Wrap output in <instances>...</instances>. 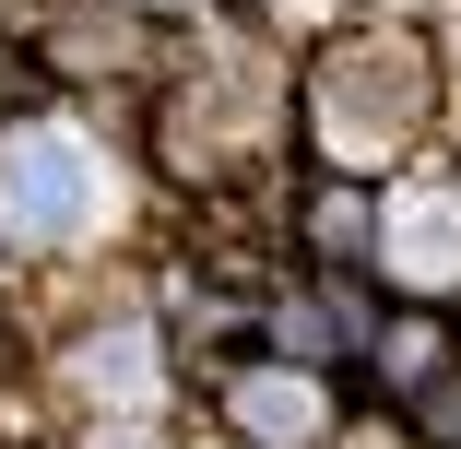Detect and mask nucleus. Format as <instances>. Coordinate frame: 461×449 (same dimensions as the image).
Wrapping results in <instances>:
<instances>
[{
  "label": "nucleus",
  "mask_w": 461,
  "mask_h": 449,
  "mask_svg": "<svg viewBox=\"0 0 461 449\" xmlns=\"http://www.w3.org/2000/svg\"><path fill=\"white\" fill-rule=\"evenodd\" d=\"M308 119H320V154H343V166L402 154V130L426 119V48H414V36H355V48H331L320 83H308Z\"/></svg>",
  "instance_id": "f257e3e1"
},
{
  "label": "nucleus",
  "mask_w": 461,
  "mask_h": 449,
  "mask_svg": "<svg viewBox=\"0 0 461 449\" xmlns=\"http://www.w3.org/2000/svg\"><path fill=\"white\" fill-rule=\"evenodd\" d=\"M95 154H83L71 130L24 119V130H0V237L13 248H71L83 225H95Z\"/></svg>",
  "instance_id": "f03ea898"
},
{
  "label": "nucleus",
  "mask_w": 461,
  "mask_h": 449,
  "mask_svg": "<svg viewBox=\"0 0 461 449\" xmlns=\"http://www.w3.org/2000/svg\"><path fill=\"white\" fill-rule=\"evenodd\" d=\"M379 260H391V284H414V296L461 284V190H391Z\"/></svg>",
  "instance_id": "7ed1b4c3"
},
{
  "label": "nucleus",
  "mask_w": 461,
  "mask_h": 449,
  "mask_svg": "<svg viewBox=\"0 0 461 449\" xmlns=\"http://www.w3.org/2000/svg\"><path fill=\"white\" fill-rule=\"evenodd\" d=\"M71 391H83V402H107V414H142V402L166 391V343H154V319L83 331V343H71Z\"/></svg>",
  "instance_id": "20e7f679"
},
{
  "label": "nucleus",
  "mask_w": 461,
  "mask_h": 449,
  "mask_svg": "<svg viewBox=\"0 0 461 449\" xmlns=\"http://www.w3.org/2000/svg\"><path fill=\"white\" fill-rule=\"evenodd\" d=\"M225 414H237L249 437H272V449H308V437L331 426V391H320L308 367H237V379H225Z\"/></svg>",
  "instance_id": "39448f33"
},
{
  "label": "nucleus",
  "mask_w": 461,
  "mask_h": 449,
  "mask_svg": "<svg viewBox=\"0 0 461 449\" xmlns=\"http://www.w3.org/2000/svg\"><path fill=\"white\" fill-rule=\"evenodd\" d=\"M95 449H154V437H131V426H107V437H95Z\"/></svg>",
  "instance_id": "423d86ee"
},
{
  "label": "nucleus",
  "mask_w": 461,
  "mask_h": 449,
  "mask_svg": "<svg viewBox=\"0 0 461 449\" xmlns=\"http://www.w3.org/2000/svg\"><path fill=\"white\" fill-rule=\"evenodd\" d=\"M142 13H190V0H142Z\"/></svg>",
  "instance_id": "0eeeda50"
}]
</instances>
